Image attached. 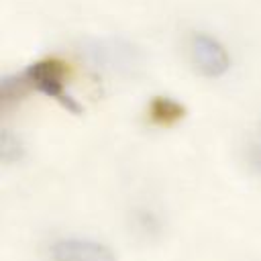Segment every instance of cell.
<instances>
[{
	"instance_id": "277c9868",
	"label": "cell",
	"mask_w": 261,
	"mask_h": 261,
	"mask_svg": "<svg viewBox=\"0 0 261 261\" xmlns=\"http://www.w3.org/2000/svg\"><path fill=\"white\" fill-rule=\"evenodd\" d=\"M51 257L53 261H116L108 247L88 239H61L51 247Z\"/></svg>"
},
{
	"instance_id": "6da1fadb",
	"label": "cell",
	"mask_w": 261,
	"mask_h": 261,
	"mask_svg": "<svg viewBox=\"0 0 261 261\" xmlns=\"http://www.w3.org/2000/svg\"><path fill=\"white\" fill-rule=\"evenodd\" d=\"M80 55L92 67L118 75H135L145 65L143 51L133 43L116 37L84 39L80 43Z\"/></svg>"
},
{
	"instance_id": "7a4b0ae2",
	"label": "cell",
	"mask_w": 261,
	"mask_h": 261,
	"mask_svg": "<svg viewBox=\"0 0 261 261\" xmlns=\"http://www.w3.org/2000/svg\"><path fill=\"white\" fill-rule=\"evenodd\" d=\"M24 80L29 84H33L45 96L57 100L67 110H71V112H80L82 110V106L65 90L63 67H61L59 61H55V59H43V61H37L33 65H29V69L24 71Z\"/></svg>"
},
{
	"instance_id": "5b68a950",
	"label": "cell",
	"mask_w": 261,
	"mask_h": 261,
	"mask_svg": "<svg viewBox=\"0 0 261 261\" xmlns=\"http://www.w3.org/2000/svg\"><path fill=\"white\" fill-rule=\"evenodd\" d=\"M186 114L184 106L177 104L171 98H155L149 106V116L153 122L161 124V126H169L173 122H177L181 116Z\"/></svg>"
},
{
	"instance_id": "3957f363",
	"label": "cell",
	"mask_w": 261,
	"mask_h": 261,
	"mask_svg": "<svg viewBox=\"0 0 261 261\" xmlns=\"http://www.w3.org/2000/svg\"><path fill=\"white\" fill-rule=\"evenodd\" d=\"M190 53H192V61L198 67V71L208 77L222 75L230 65V59H228L224 47L214 37L204 35V33H196L192 37Z\"/></svg>"
},
{
	"instance_id": "8992f818",
	"label": "cell",
	"mask_w": 261,
	"mask_h": 261,
	"mask_svg": "<svg viewBox=\"0 0 261 261\" xmlns=\"http://www.w3.org/2000/svg\"><path fill=\"white\" fill-rule=\"evenodd\" d=\"M0 155L4 161H12V159H18L22 155V147H20L18 139L6 130L2 133V139H0Z\"/></svg>"
}]
</instances>
